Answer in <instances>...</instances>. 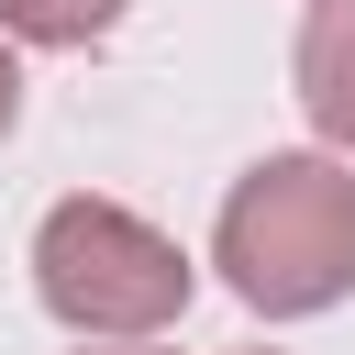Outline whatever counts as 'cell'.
I'll use <instances>...</instances> for the list:
<instances>
[{"instance_id":"3957f363","label":"cell","mask_w":355,"mask_h":355,"mask_svg":"<svg viewBox=\"0 0 355 355\" xmlns=\"http://www.w3.org/2000/svg\"><path fill=\"white\" fill-rule=\"evenodd\" d=\"M300 100L333 144H355V0H311L300 22Z\"/></svg>"},{"instance_id":"277c9868","label":"cell","mask_w":355,"mask_h":355,"mask_svg":"<svg viewBox=\"0 0 355 355\" xmlns=\"http://www.w3.org/2000/svg\"><path fill=\"white\" fill-rule=\"evenodd\" d=\"M0 22L22 44H100L122 22V0H0Z\"/></svg>"},{"instance_id":"5b68a950","label":"cell","mask_w":355,"mask_h":355,"mask_svg":"<svg viewBox=\"0 0 355 355\" xmlns=\"http://www.w3.org/2000/svg\"><path fill=\"white\" fill-rule=\"evenodd\" d=\"M11 122H22V67H11V44H0V144H11Z\"/></svg>"},{"instance_id":"6da1fadb","label":"cell","mask_w":355,"mask_h":355,"mask_svg":"<svg viewBox=\"0 0 355 355\" xmlns=\"http://www.w3.org/2000/svg\"><path fill=\"white\" fill-rule=\"evenodd\" d=\"M222 277L244 311L288 322V311H333L355 288V178L333 155H266L233 178L222 233H211Z\"/></svg>"},{"instance_id":"7a4b0ae2","label":"cell","mask_w":355,"mask_h":355,"mask_svg":"<svg viewBox=\"0 0 355 355\" xmlns=\"http://www.w3.org/2000/svg\"><path fill=\"white\" fill-rule=\"evenodd\" d=\"M33 300L67 333H155L189 311V255L122 200H55L33 233Z\"/></svg>"}]
</instances>
